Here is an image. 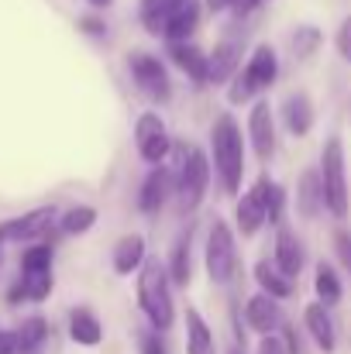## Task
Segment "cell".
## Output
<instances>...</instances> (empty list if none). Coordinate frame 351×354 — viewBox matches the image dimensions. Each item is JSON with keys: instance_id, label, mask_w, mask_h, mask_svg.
Returning a JSON list of instances; mask_svg holds the SVG:
<instances>
[{"instance_id": "cell-35", "label": "cell", "mask_w": 351, "mask_h": 354, "mask_svg": "<svg viewBox=\"0 0 351 354\" xmlns=\"http://www.w3.org/2000/svg\"><path fill=\"white\" fill-rule=\"evenodd\" d=\"M334 248H338V258H341V265H348V268H351V234L338 231V234H334Z\"/></svg>"}, {"instance_id": "cell-23", "label": "cell", "mask_w": 351, "mask_h": 354, "mask_svg": "<svg viewBox=\"0 0 351 354\" xmlns=\"http://www.w3.org/2000/svg\"><path fill=\"white\" fill-rule=\"evenodd\" d=\"M255 282L262 286V292H269V296H276V299H286V296H293V286H289V275L272 261H258L255 265Z\"/></svg>"}, {"instance_id": "cell-30", "label": "cell", "mask_w": 351, "mask_h": 354, "mask_svg": "<svg viewBox=\"0 0 351 354\" xmlns=\"http://www.w3.org/2000/svg\"><path fill=\"white\" fill-rule=\"evenodd\" d=\"M169 272H172V282L176 286H186L190 282V237L183 234L176 251H172V261H169Z\"/></svg>"}, {"instance_id": "cell-40", "label": "cell", "mask_w": 351, "mask_h": 354, "mask_svg": "<svg viewBox=\"0 0 351 354\" xmlns=\"http://www.w3.org/2000/svg\"><path fill=\"white\" fill-rule=\"evenodd\" d=\"M258 3H262V0H231V7L237 10V17H241V14H251Z\"/></svg>"}, {"instance_id": "cell-26", "label": "cell", "mask_w": 351, "mask_h": 354, "mask_svg": "<svg viewBox=\"0 0 351 354\" xmlns=\"http://www.w3.org/2000/svg\"><path fill=\"white\" fill-rule=\"evenodd\" d=\"M179 3H183V0H141V24H145V31L162 35L169 14H172Z\"/></svg>"}, {"instance_id": "cell-1", "label": "cell", "mask_w": 351, "mask_h": 354, "mask_svg": "<svg viewBox=\"0 0 351 354\" xmlns=\"http://www.w3.org/2000/svg\"><path fill=\"white\" fill-rule=\"evenodd\" d=\"M138 306L145 310V317L152 320L155 330H169L172 327V296H169V279H165V265L159 258L141 261V275H138Z\"/></svg>"}, {"instance_id": "cell-5", "label": "cell", "mask_w": 351, "mask_h": 354, "mask_svg": "<svg viewBox=\"0 0 351 354\" xmlns=\"http://www.w3.org/2000/svg\"><path fill=\"white\" fill-rule=\"evenodd\" d=\"M207 186H210L207 155L197 145H190L183 151V165H179V203H183V210H197L207 196Z\"/></svg>"}, {"instance_id": "cell-41", "label": "cell", "mask_w": 351, "mask_h": 354, "mask_svg": "<svg viewBox=\"0 0 351 354\" xmlns=\"http://www.w3.org/2000/svg\"><path fill=\"white\" fill-rule=\"evenodd\" d=\"M207 7H210V10H228L231 0H207Z\"/></svg>"}, {"instance_id": "cell-38", "label": "cell", "mask_w": 351, "mask_h": 354, "mask_svg": "<svg viewBox=\"0 0 351 354\" xmlns=\"http://www.w3.org/2000/svg\"><path fill=\"white\" fill-rule=\"evenodd\" d=\"M141 354H165L162 351V341H159L155 334H145V337H141Z\"/></svg>"}, {"instance_id": "cell-25", "label": "cell", "mask_w": 351, "mask_h": 354, "mask_svg": "<svg viewBox=\"0 0 351 354\" xmlns=\"http://www.w3.org/2000/svg\"><path fill=\"white\" fill-rule=\"evenodd\" d=\"M186 351L190 354H214V334L200 320L197 310L186 313Z\"/></svg>"}, {"instance_id": "cell-33", "label": "cell", "mask_w": 351, "mask_h": 354, "mask_svg": "<svg viewBox=\"0 0 351 354\" xmlns=\"http://www.w3.org/2000/svg\"><path fill=\"white\" fill-rule=\"evenodd\" d=\"M282 217V189L272 183V193H269V224H276Z\"/></svg>"}, {"instance_id": "cell-20", "label": "cell", "mask_w": 351, "mask_h": 354, "mask_svg": "<svg viewBox=\"0 0 351 354\" xmlns=\"http://www.w3.org/2000/svg\"><path fill=\"white\" fill-rule=\"evenodd\" d=\"M48 292H52V268H31V272H24V279L14 286L10 303H17V299H35V303H42V299H48Z\"/></svg>"}, {"instance_id": "cell-10", "label": "cell", "mask_w": 351, "mask_h": 354, "mask_svg": "<svg viewBox=\"0 0 351 354\" xmlns=\"http://www.w3.org/2000/svg\"><path fill=\"white\" fill-rule=\"evenodd\" d=\"M52 224H55V207H38V210H28L17 221L0 224V241H35V237L48 234Z\"/></svg>"}, {"instance_id": "cell-12", "label": "cell", "mask_w": 351, "mask_h": 354, "mask_svg": "<svg viewBox=\"0 0 351 354\" xmlns=\"http://www.w3.org/2000/svg\"><path fill=\"white\" fill-rule=\"evenodd\" d=\"M241 66V45L224 38L221 45H214V52L207 55V83H228Z\"/></svg>"}, {"instance_id": "cell-21", "label": "cell", "mask_w": 351, "mask_h": 354, "mask_svg": "<svg viewBox=\"0 0 351 354\" xmlns=\"http://www.w3.org/2000/svg\"><path fill=\"white\" fill-rule=\"evenodd\" d=\"M165 189H169V172H165L162 165H155V169L145 176L141 193H138V207H141V214H155V210L162 207V200H165Z\"/></svg>"}, {"instance_id": "cell-34", "label": "cell", "mask_w": 351, "mask_h": 354, "mask_svg": "<svg viewBox=\"0 0 351 354\" xmlns=\"http://www.w3.org/2000/svg\"><path fill=\"white\" fill-rule=\"evenodd\" d=\"M338 52H341V59L351 62V17L338 28Z\"/></svg>"}, {"instance_id": "cell-2", "label": "cell", "mask_w": 351, "mask_h": 354, "mask_svg": "<svg viewBox=\"0 0 351 354\" xmlns=\"http://www.w3.org/2000/svg\"><path fill=\"white\" fill-rule=\"evenodd\" d=\"M214 165L221 172V183L228 193H237V183H241V172H244V145H241V131L234 124L231 114H221L214 120Z\"/></svg>"}, {"instance_id": "cell-4", "label": "cell", "mask_w": 351, "mask_h": 354, "mask_svg": "<svg viewBox=\"0 0 351 354\" xmlns=\"http://www.w3.org/2000/svg\"><path fill=\"white\" fill-rule=\"evenodd\" d=\"M321 179H324V203L334 217H348V179H345V148L341 138L324 141L321 155Z\"/></svg>"}, {"instance_id": "cell-42", "label": "cell", "mask_w": 351, "mask_h": 354, "mask_svg": "<svg viewBox=\"0 0 351 354\" xmlns=\"http://www.w3.org/2000/svg\"><path fill=\"white\" fill-rule=\"evenodd\" d=\"M90 3H93V7H107L111 0H90Z\"/></svg>"}, {"instance_id": "cell-24", "label": "cell", "mask_w": 351, "mask_h": 354, "mask_svg": "<svg viewBox=\"0 0 351 354\" xmlns=\"http://www.w3.org/2000/svg\"><path fill=\"white\" fill-rule=\"evenodd\" d=\"M69 334H73V341H76V344H87V348L100 344V337H104L100 320H97L90 310H76V313L69 317Z\"/></svg>"}, {"instance_id": "cell-16", "label": "cell", "mask_w": 351, "mask_h": 354, "mask_svg": "<svg viewBox=\"0 0 351 354\" xmlns=\"http://www.w3.org/2000/svg\"><path fill=\"white\" fill-rule=\"evenodd\" d=\"M282 120H286L289 134H296V138L310 134V127H314V107H310L307 93H293V97L282 100Z\"/></svg>"}, {"instance_id": "cell-17", "label": "cell", "mask_w": 351, "mask_h": 354, "mask_svg": "<svg viewBox=\"0 0 351 354\" xmlns=\"http://www.w3.org/2000/svg\"><path fill=\"white\" fill-rule=\"evenodd\" d=\"M303 317H307V330L314 334L317 348H321L324 354L334 351V341H338V337H334V324H331V313H327V306H324V303H310Z\"/></svg>"}, {"instance_id": "cell-32", "label": "cell", "mask_w": 351, "mask_h": 354, "mask_svg": "<svg viewBox=\"0 0 351 354\" xmlns=\"http://www.w3.org/2000/svg\"><path fill=\"white\" fill-rule=\"evenodd\" d=\"M48 265H52V248H48V244H35V248H28L24 258H21V268H24V272H31V268H48Z\"/></svg>"}, {"instance_id": "cell-15", "label": "cell", "mask_w": 351, "mask_h": 354, "mask_svg": "<svg viewBox=\"0 0 351 354\" xmlns=\"http://www.w3.org/2000/svg\"><path fill=\"white\" fill-rule=\"evenodd\" d=\"M303 261H307L303 244L296 241V234H293L289 227H279V234H276V265L293 279V275L303 272Z\"/></svg>"}, {"instance_id": "cell-36", "label": "cell", "mask_w": 351, "mask_h": 354, "mask_svg": "<svg viewBox=\"0 0 351 354\" xmlns=\"http://www.w3.org/2000/svg\"><path fill=\"white\" fill-rule=\"evenodd\" d=\"M258 354H289V348H286L279 337L265 334V337H262V344H258Z\"/></svg>"}, {"instance_id": "cell-14", "label": "cell", "mask_w": 351, "mask_h": 354, "mask_svg": "<svg viewBox=\"0 0 351 354\" xmlns=\"http://www.w3.org/2000/svg\"><path fill=\"white\" fill-rule=\"evenodd\" d=\"M197 24H200V3H197V0H183V3L169 14V21H165V28H162V38H169V41H186V38L197 31Z\"/></svg>"}, {"instance_id": "cell-27", "label": "cell", "mask_w": 351, "mask_h": 354, "mask_svg": "<svg viewBox=\"0 0 351 354\" xmlns=\"http://www.w3.org/2000/svg\"><path fill=\"white\" fill-rule=\"evenodd\" d=\"M314 286H317V296H321L324 306H334V303L341 299V282H338V275H334L331 265H317Z\"/></svg>"}, {"instance_id": "cell-8", "label": "cell", "mask_w": 351, "mask_h": 354, "mask_svg": "<svg viewBox=\"0 0 351 354\" xmlns=\"http://www.w3.org/2000/svg\"><path fill=\"white\" fill-rule=\"evenodd\" d=\"M134 145H138V151H141V158L145 162H152V165H159L165 155H169V131H165V120L159 118L155 111H145L138 124H134Z\"/></svg>"}, {"instance_id": "cell-37", "label": "cell", "mask_w": 351, "mask_h": 354, "mask_svg": "<svg viewBox=\"0 0 351 354\" xmlns=\"http://www.w3.org/2000/svg\"><path fill=\"white\" fill-rule=\"evenodd\" d=\"M0 354H17V334L14 330H0Z\"/></svg>"}, {"instance_id": "cell-28", "label": "cell", "mask_w": 351, "mask_h": 354, "mask_svg": "<svg viewBox=\"0 0 351 354\" xmlns=\"http://www.w3.org/2000/svg\"><path fill=\"white\" fill-rule=\"evenodd\" d=\"M14 334H17V354H21V351H35V348H42L48 327H45L42 317H28V320L21 324V330H14Z\"/></svg>"}, {"instance_id": "cell-31", "label": "cell", "mask_w": 351, "mask_h": 354, "mask_svg": "<svg viewBox=\"0 0 351 354\" xmlns=\"http://www.w3.org/2000/svg\"><path fill=\"white\" fill-rule=\"evenodd\" d=\"M317 45H321V31H317V28L303 24V28L293 31V55H296V59H310V55L317 52Z\"/></svg>"}, {"instance_id": "cell-7", "label": "cell", "mask_w": 351, "mask_h": 354, "mask_svg": "<svg viewBox=\"0 0 351 354\" xmlns=\"http://www.w3.org/2000/svg\"><path fill=\"white\" fill-rule=\"evenodd\" d=\"M131 76H134L138 90H141L148 100L165 104V100L172 97L169 73H165V66H162L155 55H148V52H134V55H131Z\"/></svg>"}, {"instance_id": "cell-3", "label": "cell", "mask_w": 351, "mask_h": 354, "mask_svg": "<svg viewBox=\"0 0 351 354\" xmlns=\"http://www.w3.org/2000/svg\"><path fill=\"white\" fill-rule=\"evenodd\" d=\"M276 76H279V62H276L272 45H258L251 52V59L244 62V69L231 76V104H244L255 93L269 90L276 83Z\"/></svg>"}, {"instance_id": "cell-22", "label": "cell", "mask_w": 351, "mask_h": 354, "mask_svg": "<svg viewBox=\"0 0 351 354\" xmlns=\"http://www.w3.org/2000/svg\"><path fill=\"white\" fill-rule=\"evenodd\" d=\"M145 261V237L141 234H127L117 241L114 248V272L117 275H131L134 268H141Z\"/></svg>"}, {"instance_id": "cell-13", "label": "cell", "mask_w": 351, "mask_h": 354, "mask_svg": "<svg viewBox=\"0 0 351 354\" xmlns=\"http://www.w3.org/2000/svg\"><path fill=\"white\" fill-rule=\"evenodd\" d=\"M248 134H251L255 151H258L262 158H269L272 148H276V124H272V111H269L265 100H258V104L251 107V114H248Z\"/></svg>"}, {"instance_id": "cell-18", "label": "cell", "mask_w": 351, "mask_h": 354, "mask_svg": "<svg viewBox=\"0 0 351 354\" xmlns=\"http://www.w3.org/2000/svg\"><path fill=\"white\" fill-rule=\"evenodd\" d=\"M169 52H172L176 66H179L193 83H207V55H204L197 45H190V41H172Z\"/></svg>"}, {"instance_id": "cell-43", "label": "cell", "mask_w": 351, "mask_h": 354, "mask_svg": "<svg viewBox=\"0 0 351 354\" xmlns=\"http://www.w3.org/2000/svg\"><path fill=\"white\" fill-rule=\"evenodd\" d=\"M231 354H241V351H231Z\"/></svg>"}, {"instance_id": "cell-29", "label": "cell", "mask_w": 351, "mask_h": 354, "mask_svg": "<svg viewBox=\"0 0 351 354\" xmlns=\"http://www.w3.org/2000/svg\"><path fill=\"white\" fill-rule=\"evenodd\" d=\"M97 224V210L93 207H73V210H66V217L59 221V227L66 231V234H83V231H90Z\"/></svg>"}, {"instance_id": "cell-6", "label": "cell", "mask_w": 351, "mask_h": 354, "mask_svg": "<svg viewBox=\"0 0 351 354\" xmlns=\"http://www.w3.org/2000/svg\"><path fill=\"white\" fill-rule=\"evenodd\" d=\"M237 268V251H234V234L224 221H214L210 237H207V275L214 282H231Z\"/></svg>"}, {"instance_id": "cell-11", "label": "cell", "mask_w": 351, "mask_h": 354, "mask_svg": "<svg viewBox=\"0 0 351 354\" xmlns=\"http://www.w3.org/2000/svg\"><path fill=\"white\" fill-rule=\"evenodd\" d=\"M244 320H248V327H251L255 334H262V337L272 334V330H279L282 313H279V306H276V296H269V292L251 296L248 306H244Z\"/></svg>"}, {"instance_id": "cell-9", "label": "cell", "mask_w": 351, "mask_h": 354, "mask_svg": "<svg viewBox=\"0 0 351 354\" xmlns=\"http://www.w3.org/2000/svg\"><path fill=\"white\" fill-rule=\"evenodd\" d=\"M269 193H272V179H258L237 200V227H241V234H255L269 221Z\"/></svg>"}, {"instance_id": "cell-39", "label": "cell", "mask_w": 351, "mask_h": 354, "mask_svg": "<svg viewBox=\"0 0 351 354\" xmlns=\"http://www.w3.org/2000/svg\"><path fill=\"white\" fill-rule=\"evenodd\" d=\"M80 28H83L87 35H107L104 21H97V17H83V21H80Z\"/></svg>"}, {"instance_id": "cell-19", "label": "cell", "mask_w": 351, "mask_h": 354, "mask_svg": "<svg viewBox=\"0 0 351 354\" xmlns=\"http://www.w3.org/2000/svg\"><path fill=\"white\" fill-rule=\"evenodd\" d=\"M296 200H300V214H303V217H317V210L324 207V179H321L317 169H307V172L300 176Z\"/></svg>"}]
</instances>
